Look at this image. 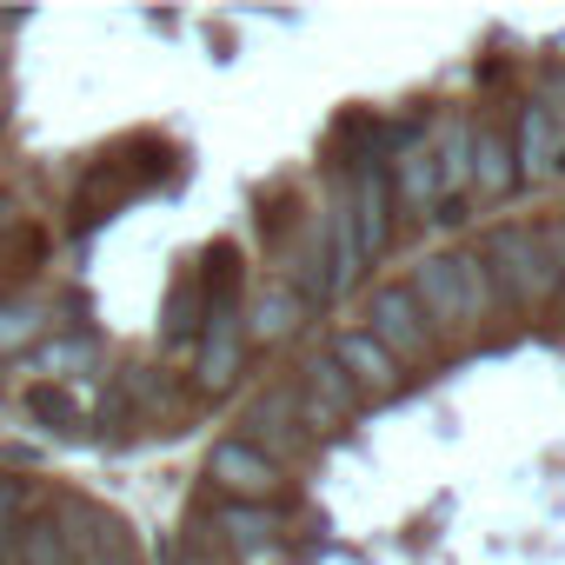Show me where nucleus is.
Segmentation results:
<instances>
[{
	"mask_svg": "<svg viewBox=\"0 0 565 565\" xmlns=\"http://www.w3.org/2000/svg\"><path fill=\"white\" fill-rule=\"evenodd\" d=\"M406 294L419 300V313H426V327L439 333V347H446V340H472V333H486V327L499 320L492 279H486V266L472 259V246H433V253H419L413 273H406Z\"/></svg>",
	"mask_w": 565,
	"mask_h": 565,
	"instance_id": "nucleus-1",
	"label": "nucleus"
},
{
	"mask_svg": "<svg viewBox=\"0 0 565 565\" xmlns=\"http://www.w3.org/2000/svg\"><path fill=\"white\" fill-rule=\"evenodd\" d=\"M472 259L492 279V307L499 313H545V307L565 300L558 279H552V259L539 246V226H525V220H492L472 239Z\"/></svg>",
	"mask_w": 565,
	"mask_h": 565,
	"instance_id": "nucleus-2",
	"label": "nucleus"
},
{
	"mask_svg": "<svg viewBox=\"0 0 565 565\" xmlns=\"http://www.w3.org/2000/svg\"><path fill=\"white\" fill-rule=\"evenodd\" d=\"M360 333L373 340V347H386L406 373L413 366H433L439 360V333L426 327V313H419V300L406 294V279H386V287H373L366 294V313H360Z\"/></svg>",
	"mask_w": 565,
	"mask_h": 565,
	"instance_id": "nucleus-3",
	"label": "nucleus"
},
{
	"mask_svg": "<svg viewBox=\"0 0 565 565\" xmlns=\"http://www.w3.org/2000/svg\"><path fill=\"white\" fill-rule=\"evenodd\" d=\"M347 220H353V246H360V266H380L393 253V233H399V213H393V186H386V167L380 160H360L347 173Z\"/></svg>",
	"mask_w": 565,
	"mask_h": 565,
	"instance_id": "nucleus-4",
	"label": "nucleus"
},
{
	"mask_svg": "<svg viewBox=\"0 0 565 565\" xmlns=\"http://www.w3.org/2000/svg\"><path fill=\"white\" fill-rule=\"evenodd\" d=\"M206 479H213V492L233 499V505H273L279 486H287V466H273V459L253 452L239 433H226V439L206 446Z\"/></svg>",
	"mask_w": 565,
	"mask_h": 565,
	"instance_id": "nucleus-5",
	"label": "nucleus"
},
{
	"mask_svg": "<svg viewBox=\"0 0 565 565\" xmlns=\"http://www.w3.org/2000/svg\"><path fill=\"white\" fill-rule=\"evenodd\" d=\"M239 439H246L253 452H266L273 466H287V459H300V452L313 446V439L300 433V393H294V380H279V386H266V393L246 399Z\"/></svg>",
	"mask_w": 565,
	"mask_h": 565,
	"instance_id": "nucleus-6",
	"label": "nucleus"
},
{
	"mask_svg": "<svg viewBox=\"0 0 565 565\" xmlns=\"http://www.w3.org/2000/svg\"><path fill=\"white\" fill-rule=\"evenodd\" d=\"M246 373V327H239V307H206V327L193 340V386L206 399L233 393V380Z\"/></svg>",
	"mask_w": 565,
	"mask_h": 565,
	"instance_id": "nucleus-7",
	"label": "nucleus"
},
{
	"mask_svg": "<svg viewBox=\"0 0 565 565\" xmlns=\"http://www.w3.org/2000/svg\"><path fill=\"white\" fill-rule=\"evenodd\" d=\"M294 393H300V433H307V439H327L340 419H353V413L366 406V399L353 393V380L333 366V353H313V360L300 366Z\"/></svg>",
	"mask_w": 565,
	"mask_h": 565,
	"instance_id": "nucleus-8",
	"label": "nucleus"
},
{
	"mask_svg": "<svg viewBox=\"0 0 565 565\" xmlns=\"http://www.w3.org/2000/svg\"><path fill=\"white\" fill-rule=\"evenodd\" d=\"M505 140H512L519 186H545V180H552V153H558V140H565V114H552L545 100H519L512 120H505Z\"/></svg>",
	"mask_w": 565,
	"mask_h": 565,
	"instance_id": "nucleus-9",
	"label": "nucleus"
},
{
	"mask_svg": "<svg viewBox=\"0 0 565 565\" xmlns=\"http://www.w3.org/2000/svg\"><path fill=\"white\" fill-rule=\"evenodd\" d=\"M327 353H333V366L353 380V393H360V399H399V393H406V366H399L386 347H373L360 327H340Z\"/></svg>",
	"mask_w": 565,
	"mask_h": 565,
	"instance_id": "nucleus-10",
	"label": "nucleus"
},
{
	"mask_svg": "<svg viewBox=\"0 0 565 565\" xmlns=\"http://www.w3.org/2000/svg\"><path fill=\"white\" fill-rule=\"evenodd\" d=\"M519 193V167H512V140L499 114H472V200L499 206Z\"/></svg>",
	"mask_w": 565,
	"mask_h": 565,
	"instance_id": "nucleus-11",
	"label": "nucleus"
},
{
	"mask_svg": "<svg viewBox=\"0 0 565 565\" xmlns=\"http://www.w3.org/2000/svg\"><path fill=\"white\" fill-rule=\"evenodd\" d=\"M307 300L287 287V279H266V287H253V300L239 307V327H246V347H287L300 327H307Z\"/></svg>",
	"mask_w": 565,
	"mask_h": 565,
	"instance_id": "nucleus-12",
	"label": "nucleus"
},
{
	"mask_svg": "<svg viewBox=\"0 0 565 565\" xmlns=\"http://www.w3.org/2000/svg\"><path fill=\"white\" fill-rule=\"evenodd\" d=\"M426 147H433V167H439V193L446 200H472V114L446 107L426 127Z\"/></svg>",
	"mask_w": 565,
	"mask_h": 565,
	"instance_id": "nucleus-13",
	"label": "nucleus"
},
{
	"mask_svg": "<svg viewBox=\"0 0 565 565\" xmlns=\"http://www.w3.org/2000/svg\"><path fill=\"white\" fill-rule=\"evenodd\" d=\"M386 186H393V213H399V220H433V213H439V200H446V193H439V167H433V147H426V140L386 160Z\"/></svg>",
	"mask_w": 565,
	"mask_h": 565,
	"instance_id": "nucleus-14",
	"label": "nucleus"
},
{
	"mask_svg": "<svg viewBox=\"0 0 565 565\" xmlns=\"http://www.w3.org/2000/svg\"><path fill=\"white\" fill-rule=\"evenodd\" d=\"M61 307L34 300V294H0V360H28L47 333H54Z\"/></svg>",
	"mask_w": 565,
	"mask_h": 565,
	"instance_id": "nucleus-15",
	"label": "nucleus"
},
{
	"mask_svg": "<svg viewBox=\"0 0 565 565\" xmlns=\"http://www.w3.org/2000/svg\"><path fill=\"white\" fill-rule=\"evenodd\" d=\"M206 525H213V532H220V545H226V552H239V558H259V552L279 539V512H273V505H233V499H220Z\"/></svg>",
	"mask_w": 565,
	"mask_h": 565,
	"instance_id": "nucleus-16",
	"label": "nucleus"
},
{
	"mask_svg": "<svg viewBox=\"0 0 565 565\" xmlns=\"http://www.w3.org/2000/svg\"><path fill=\"white\" fill-rule=\"evenodd\" d=\"M94 353H100V347H94L87 333H61V340H41V347L28 353V373L47 380V386H61V373H87Z\"/></svg>",
	"mask_w": 565,
	"mask_h": 565,
	"instance_id": "nucleus-17",
	"label": "nucleus"
},
{
	"mask_svg": "<svg viewBox=\"0 0 565 565\" xmlns=\"http://www.w3.org/2000/svg\"><path fill=\"white\" fill-rule=\"evenodd\" d=\"M14 565H74V552H67V539L47 512H28V525L14 539Z\"/></svg>",
	"mask_w": 565,
	"mask_h": 565,
	"instance_id": "nucleus-18",
	"label": "nucleus"
},
{
	"mask_svg": "<svg viewBox=\"0 0 565 565\" xmlns=\"http://www.w3.org/2000/svg\"><path fill=\"white\" fill-rule=\"evenodd\" d=\"M200 327H206V294H200V279H186V287H173V300H167V347H186V340H200Z\"/></svg>",
	"mask_w": 565,
	"mask_h": 565,
	"instance_id": "nucleus-19",
	"label": "nucleus"
},
{
	"mask_svg": "<svg viewBox=\"0 0 565 565\" xmlns=\"http://www.w3.org/2000/svg\"><path fill=\"white\" fill-rule=\"evenodd\" d=\"M28 413L47 419V433H74V426H81V399H74L67 386H47V380L28 386Z\"/></svg>",
	"mask_w": 565,
	"mask_h": 565,
	"instance_id": "nucleus-20",
	"label": "nucleus"
},
{
	"mask_svg": "<svg viewBox=\"0 0 565 565\" xmlns=\"http://www.w3.org/2000/svg\"><path fill=\"white\" fill-rule=\"evenodd\" d=\"M28 525V486L21 479H0V558L14 565V539Z\"/></svg>",
	"mask_w": 565,
	"mask_h": 565,
	"instance_id": "nucleus-21",
	"label": "nucleus"
},
{
	"mask_svg": "<svg viewBox=\"0 0 565 565\" xmlns=\"http://www.w3.org/2000/svg\"><path fill=\"white\" fill-rule=\"evenodd\" d=\"M539 246H545V259H552V279H558V294H565V213L539 220Z\"/></svg>",
	"mask_w": 565,
	"mask_h": 565,
	"instance_id": "nucleus-22",
	"label": "nucleus"
},
{
	"mask_svg": "<svg viewBox=\"0 0 565 565\" xmlns=\"http://www.w3.org/2000/svg\"><path fill=\"white\" fill-rule=\"evenodd\" d=\"M539 100H545V107H552V114H565V61H558V67H545V74H539Z\"/></svg>",
	"mask_w": 565,
	"mask_h": 565,
	"instance_id": "nucleus-23",
	"label": "nucleus"
},
{
	"mask_svg": "<svg viewBox=\"0 0 565 565\" xmlns=\"http://www.w3.org/2000/svg\"><path fill=\"white\" fill-rule=\"evenodd\" d=\"M173 565H220V558H213V545H180Z\"/></svg>",
	"mask_w": 565,
	"mask_h": 565,
	"instance_id": "nucleus-24",
	"label": "nucleus"
},
{
	"mask_svg": "<svg viewBox=\"0 0 565 565\" xmlns=\"http://www.w3.org/2000/svg\"><path fill=\"white\" fill-rule=\"evenodd\" d=\"M552 180H565V140H558V153H552Z\"/></svg>",
	"mask_w": 565,
	"mask_h": 565,
	"instance_id": "nucleus-25",
	"label": "nucleus"
},
{
	"mask_svg": "<svg viewBox=\"0 0 565 565\" xmlns=\"http://www.w3.org/2000/svg\"><path fill=\"white\" fill-rule=\"evenodd\" d=\"M14 226V200H0V233H8Z\"/></svg>",
	"mask_w": 565,
	"mask_h": 565,
	"instance_id": "nucleus-26",
	"label": "nucleus"
},
{
	"mask_svg": "<svg viewBox=\"0 0 565 565\" xmlns=\"http://www.w3.org/2000/svg\"><path fill=\"white\" fill-rule=\"evenodd\" d=\"M8 28H14V14H0V34H8Z\"/></svg>",
	"mask_w": 565,
	"mask_h": 565,
	"instance_id": "nucleus-27",
	"label": "nucleus"
},
{
	"mask_svg": "<svg viewBox=\"0 0 565 565\" xmlns=\"http://www.w3.org/2000/svg\"><path fill=\"white\" fill-rule=\"evenodd\" d=\"M0 100H8V87H0Z\"/></svg>",
	"mask_w": 565,
	"mask_h": 565,
	"instance_id": "nucleus-28",
	"label": "nucleus"
}]
</instances>
